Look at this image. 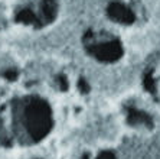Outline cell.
<instances>
[{"label": "cell", "instance_id": "ba28073f", "mask_svg": "<svg viewBox=\"0 0 160 159\" xmlns=\"http://www.w3.org/2000/svg\"><path fill=\"white\" fill-rule=\"evenodd\" d=\"M79 90H82L84 93H88V90H89L88 84H87L84 80H81V81H79Z\"/></svg>", "mask_w": 160, "mask_h": 159}, {"label": "cell", "instance_id": "277c9868", "mask_svg": "<svg viewBox=\"0 0 160 159\" xmlns=\"http://www.w3.org/2000/svg\"><path fill=\"white\" fill-rule=\"evenodd\" d=\"M107 15L111 20L118 22V23H124V25H130V23L134 22V19H136L133 12L121 3L110 4L107 8Z\"/></svg>", "mask_w": 160, "mask_h": 159}, {"label": "cell", "instance_id": "6da1fadb", "mask_svg": "<svg viewBox=\"0 0 160 159\" xmlns=\"http://www.w3.org/2000/svg\"><path fill=\"white\" fill-rule=\"evenodd\" d=\"M15 111L19 117L16 119V123L22 126V129L25 127L33 140H41L52 127L51 109L38 97H28L18 101Z\"/></svg>", "mask_w": 160, "mask_h": 159}, {"label": "cell", "instance_id": "3957f363", "mask_svg": "<svg viewBox=\"0 0 160 159\" xmlns=\"http://www.w3.org/2000/svg\"><path fill=\"white\" fill-rule=\"evenodd\" d=\"M91 52L95 58L102 61V62H112V61H117L121 58L123 46L118 41H108L105 44L91 46Z\"/></svg>", "mask_w": 160, "mask_h": 159}, {"label": "cell", "instance_id": "5b68a950", "mask_svg": "<svg viewBox=\"0 0 160 159\" xmlns=\"http://www.w3.org/2000/svg\"><path fill=\"white\" fill-rule=\"evenodd\" d=\"M127 122L130 123L133 126H152V120L144 111H140V110H136V109H130L128 110V117H127Z\"/></svg>", "mask_w": 160, "mask_h": 159}, {"label": "cell", "instance_id": "8992f818", "mask_svg": "<svg viewBox=\"0 0 160 159\" xmlns=\"http://www.w3.org/2000/svg\"><path fill=\"white\" fill-rule=\"evenodd\" d=\"M144 87L146 90L152 94H156V84H154V80H153L152 74H147L144 77Z\"/></svg>", "mask_w": 160, "mask_h": 159}, {"label": "cell", "instance_id": "7a4b0ae2", "mask_svg": "<svg viewBox=\"0 0 160 159\" xmlns=\"http://www.w3.org/2000/svg\"><path fill=\"white\" fill-rule=\"evenodd\" d=\"M12 23L26 25L25 15L15 0H0V29L10 28Z\"/></svg>", "mask_w": 160, "mask_h": 159}, {"label": "cell", "instance_id": "52a82bcc", "mask_svg": "<svg viewBox=\"0 0 160 159\" xmlns=\"http://www.w3.org/2000/svg\"><path fill=\"white\" fill-rule=\"evenodd\" d=\"M97 159H116V156H114L112 152H102V153L98 155Z\"/></svg>", "mask_w": 160, "mask_h": 159}]
</instances>
